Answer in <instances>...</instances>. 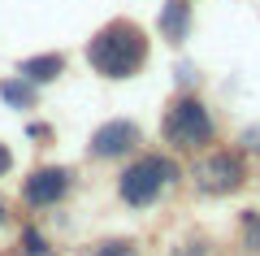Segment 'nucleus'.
I'll list each match as a JSON object with an SVG mask.
<instances>
[{
  "mask_svg": "<svg viewBox=\"0 0 260 256\" xmlns=\"http://www.w3.org/2000/svg\"><path fill=\"white\" fill-rule=\"evenodd\" d=\"M87 65H91L100 78L126 82L152 61V35L139 26L135 18H109L83 48Z\"/></svg>",
  "mask_w": 260,
  "mask_h": 256,
  "instance_id": "obj_1",
  "label": "nucleus"
},
{
  "mask_svg": "<svg viewBox=\"0 0 260 256\" xmlns=\"http://www.w3.org/2000/svg\"><path fill=\"white\" fill-rule=\"evenodd\" d=\"M160 139L169 152H208L217 144V113L195 92H178L160 113Z\"/></svg>",
  "mask_w": 260,
  "mask_h": 256,
  "instance_id": "obj_2",
  "label": "nucleus"
},
{
  "mask_svg": "<svg viewBox=\"0 0 260 256\" xmlns=\"http://www.w3.org/2000/svg\"><path fill=\"white\" fill-rule=\"evenodd\" d=\"M13 174V148L9 144H0V183Z\"/></svg>",
  "mask_w": 260,
  "mask_h": 256,
  "instance_id": "obj_13",
  "label": "nucleus"
},
{
  "mask_svg": "<svg viewBox=\"0 0 260 256\" xmlns=\"http://www.w3.org/2000/svg\"><path fill=\"white\" fill-rule=\"evenodd\" d=\"M239 230H243V247H251V252H260V213H256V209H251V213H243Z\"/></svg>",
  "mask_w": 260,
  "mask_h": 256,
  "instance_id": "obj_10",
  "label": "nucleus"
},
{
  "mask_svg": "<svg viewBox=\"0 0 260 256\" xmlns=\"http://www.w3.org/2000/svg\"><path fill=\"white\" fill-rule=\"evenodd\" d=\"M0 100L9 104V109H35L39 87H35V82H26L22 74H9V78L0 82Z\"/></svg>",
  "mask_w": 260,
  "mask_h": 256,
  "instance_id": "obj_9",
  "label": "nucleus"
},
{
  "mask_svg": "<svg viewBox=\"0 0 260 256\" xmlns=\"http://www.w3.org/2000/svg\"><path fill=\"white\" fill-rule=\"evenodd\" d=\"M247 183V156L234 148H208L195 161V187L204 195H234Z\"/></svg>",
  "mask_w": 260,
  "mask_h": 256,
  "instance_id": "obj_4",
  "label": "nucleus"
},
{
  "mask_svg": "<svg viewBox=\"0 0 260 256\" xmlns=\"http://www.w3.org/2000/svg\"><path fill=\"white\" fill-rule=\"evenodd\" d=\"M95 256H139V247H135V239H104V243H95Z\"/></svg>",
  "mask_w": 260,
  "mask_h": 256,
  "instance_id": "obj_11",
  "label": "nucleus"
},
{
  "mask_svg": "<svg viewBox=\"0 0 260 256\" xmlns=\"http://www.w3.org/2000/svg\"><path fill=\"white\" fill-rule=\"evenodd\" d=\"M139 144H143L139 122H130V118H113V122H104V126L91 135L87 152H91L95 161H121V156H135V152H139Z\"/></svg>",
  "mask_w": 260,
  "mask_h": 256,
  "instance_id": "obj_6",
  "label": "nucleus"
},
{
  "mask_svg": "<svg viewBox=\"0 0 260 256\" xmlns=\"http://www.w3.org/2000/svg\"><path fill=\"white\" fill-rule=\"evenodd\" d=\"M191 22H195L191 0H165V5H160V22H156V31L169 39V44H182V39L191 35Z\"/></svg>",
  "mask_w": 260,
  "mask_h": 256,
  "instance_id": "obj_7",
  "label": "nucleus"
},
{
  "mask_svg": "<svg viewBox=\"0 0 260 256\" xmlns=\"http://www.w3.org/2000/svg\"><path fill=\"white\" fill-rule=\"evenodd\" d=\"M18 74L26 82H35V87H48V82H56L65 74V52H39V56H26V61H18Z\"/></svg>",
  "mask_w": 260,
  "mask_h": 256,
  "instance_id": "obj_8",
  "label": "nucleus"
},
{
  "mask_svg": "<svg viewBox=\"0 0 260 256\" xmlns=\"http://www.w3.org/2000/svg\"><path fill=\"white\" fill-rule=\"evenodd\" d=\"M178 178H182V165H178L174 156L143 152L117 174V195H121V204H130V209H152V204L165 195V187L178 183Z\"/></svg>",
  "mask_w": 260,
  "mask_h": 256,
  "instance_id": "obj_3",
  "label": "nucleus"
},
{
  "mask_svg": "<svg viewBox=\"0 0 260 256\" xmlns=\"http://www.w3.org/2000/svg\"><path fill=\"white\" fill-rule=\"evenodd\" d=\"M22 247H26V256H48V239L35 235V230H26V235H22Z\"/></svg>",
  "mask_w": 260,
  "mask_h": 256,
  "instance_id": "obj_12",
  "label": "nucleus"
},
{
  "mask_svg": "<svg viewBox=\"0 0 260 256\" xmlns=\"http://www.w3.org/2000/svg\"><path fill=\"white\" fill-rule=\"evenodd\" d=\"M70 191H74V169L70 165H39V169H30L26 183H22V204L26 209H56V204L70 200Z\"/></svg>",
  "mask_w": 260,
  "mask_h": 256,
  "instance_id": "obj_5",
  "label": "nucleus"
}]
</instances>
